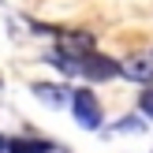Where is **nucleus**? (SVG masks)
<instances>
[{"label": "nucleus", "mask_w": 153, "mask_h": 153, "mask_svg": "<svg viewBox=\"0 0 153 153\" xmlns=\"http://www.w3.org/2000/svg\"><path fill=\"white\" fill-rule=\"evenodd\" d=\"M112 131H120V134H142L146 131V116H123Z\"/></svg>", "instance_id": "0eeeda50"}, {"label": "nucleus", "mask_w": 153, "mask_h": 153, "mask_svg": "<svg viewBox=\"0 0 153 153\" xmlns=\"http://www.w3.org/2000/svg\"><path fill=\"white\" fill-rule=\"evenodd\" d=\"M71 116H75V123L79 127H86V131H97L101 127V101L94 97V90H86V86H79V90H71Z\"/></svg>", "instance_id": "f03ea898"}, {"label": "nucleus", "mask_w": 153, "mask_h": 153, "mask_svg": "<svg viewBox=\"0 0 153 153\" xmlns=\"http://www.w3.org/2000/svg\"><path fill=\"white\" fill-rule=\"evenodd\" d=\"M34 97H37V101H45L49 108H60L64 101H71V90L56 86V82H34Z\"/></svg>", "instance_id": "20e7f679"}, {"label": "nucleus", "mask_w": 153, "mask_h": 153, "mask_svg": "<svg viewBox=\"0 0 153 153\" xmlns=\"http://www.w3.org/2000/svg\"><path fill=\"white\" fill-rule=\"evenodd\" d=\"M49 64H56L64 75H71V79H90V82H108V79H120V64L108 56H101V52H86V56H67V52L52 49L49 52Z\"/></svg>", "instance_id": "f257e3e1"}, {"label": "nucleus", "mask_w": 153, "mask_h": 153, "mask_svg": "<svg viewBox=\"0 0 153 153\" xmlns=\"http://www.w3.org/2000/svg\"><path fill=\"white\" fill-rule=\"evenodd\" d=\"M45 149H52V142L45 138H7L4 146V153H45Z\"/></svg>", "instance_id": "423d86ee"}, {"label": "nucleus", "mask_w": 153, "mask_h": 153, "mask_svg": "<svg viewBox=\"0 0 153 153\" xmlns=\"http://www.w3.org/2000/svg\"><path fill=\"white\" fill-rule=\"evenodd\" d=\"M138 108H142V116H146V120H153V86H149V90H142Z\"/></svg>", "instance_id": "6e6552de"}, {"label": "nucleus", "mask_w": 153, "mask_h": 153, "mask_svg": "<svg viewBox=\"0 0 153 153\" xmlns=\"http://www.w3.org/2000/svg\"><path fill=\"white\" fill-rule=\"evenodd\" d=\"M4 146H7V138H4V134H0V153H4Z\"/></svg>", "instance_id": "1a4fd4ad"}, {"label": "nucleus", "mask_w": 153, "mask_h": 153, "mask_svg": "<svg viewBox=\"0 0 153 153\" xmlns=\"http://www.w3.org/2000/svg\"><path fill=\"white\" fill-rule=\"evenodd\" d=\"M60 52H67V56H86V52H94V37L90 34H60Z\"/></svg>", "instance_id": "39448f33"}, {"label": "nucleus", "mask_w": 153, "mask_h": 153, "mask_svg": "<svg viewBox=\"0 0 153 153\" xmlns=\"http://www.w3.org/2000/svg\"><path fill=\"white\" fill-rule=\"evenodd\" d=\"M120 75L131 82H142V86H153V52H138L127 64H120Z\"/></svg>", "instance_id": "7ed1b4c3"}, {"label": "nucleus", "mask_w": 153, "mask_h": 153, "mask_svg": "<svg viewBox=\"0 0 153 153\" xmlns=\"http://www.w3.org/2000/svg\"><path fill=\"white\" fill-rule=\"evenodd\" d=\"M45 153H64V149H60V146H52V149H45Z\"/></svg>", "instance_id": "9d476101"}]
</instances>
